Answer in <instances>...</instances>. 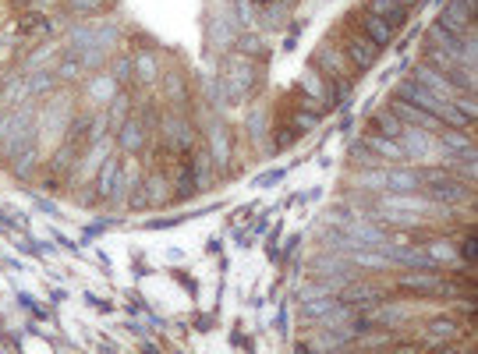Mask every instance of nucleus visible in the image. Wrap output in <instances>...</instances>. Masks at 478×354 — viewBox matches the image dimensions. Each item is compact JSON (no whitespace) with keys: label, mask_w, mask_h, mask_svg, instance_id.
Wrapping results in <instances>:
<instances>
[{"label":"nucleus","mask_w":478,"mask_h":354,"mask_svg":"<svg viewBox=\"0 0 478 354\" xmlns=\"http://www.w3.org/2000/svg\"><path fill=\"white\" fill-rule=\"evenodd\" d=\"M429 195L439 199V202H450V206H464V202L474 199L471 184H460L457 174H446V177H439V181H429Z\"/></svg>","instance_id":"f257e3e1"},{"label":"nucleus","mask_w":478,"mask_h":354,"mask_svg":"<svg viewBox=\"0 0 478 354\" xmlns=\"http://www.w3.org/2000/svg\"><path fill=\"white\" fill-rule=\"evenodd\" d=\"M223 71H227V85H230V96L234 100H241L256 85V71H252V64L245 57H230Z\"/></svg>","instance_id":"f03ea898"},{"label":"nucleus","mask_w":478,"mask_h":354,"mask_svg":"<svg viewBox=\"0 0 478 354\" xmlns=\"http://www.w3.org/2000/svg\"><path fill=\"white\" fill-rule=\"evenodd\" d=\"M414 78H418V82H425V89H429V93H436L439 100L453 103V96H457V85H453V82H450L443 71H436V68H429V64H418Z\"/></svg>","instance_id":"7ed1b4c3"},{"label":"nucleus","mask_w":478,"mask_h":354,"mask_svg":"<svg viewBox=\"0 0 478 354\" xmlns=\"http://www.w3.org/2000/svg\"><path fill=\"white\" fill-rule=\"evenodd\" d=\"M393 114H397V121H411V124H418V128H429V131L443 128V121H439V117L425 114L422 107H414V103H407V100H400V96H393Z\"/></svg>","instance_id":"20e7f679"},{"label":"nucleus","mask_w":478,"mask_h":354,"mask_svg":"<svg viewBox=\"0 0 478 354\" xmlns=\"http://www.w3.org/2000/svg\"><path fill=\"white\" fill-rule=\"evenodd\" d=\"M344 57H351V64L365 71V68H372V64H376V47H372L365 36H351V40H347V47H344Z\"/></svg>","instance_id":"39448f33"},{"label":"nucleus","mask_w":478,"mask_h":354,"mask_svg":"<svg viewBox=\"0 0 478 354\" xmlns=\"http://www.w3.org/2000/svg\"><path fill=\"white\" fill-rule=\"evenodd\" d=\"M369 8H372L369 15L383 18V22H386L390 29H400V25L407 22V8H404V4H397V0H372Z\"/></svg>","instance_id":"423d86ee"},{"label":"nucleus","mask_w":478,"mask_h":354,"mask_svg":"<svg viewBox=\"0 0 478 354\" xmlns=\"http://www.w3.org/2000/svg\"><path fill=\"white\" fill-rule=\"evenodd\" d=\"M362 29H365L362 36H365V40H369V43H372L376 50H379V47H390V40H393V29H390V25H386L383 18H376V15H369Z\"/></svg>","instance_id":"0eeeda50"},{"label":"nucleus","mask_w":478,"mask_h":354,"mask_svg":"<svg viewBox=\"0 0 478 354\" xmlns=\"http://www.w3.org/2000/svg\"><path fill=\"white\" fill-rule=\"evenodd\" d=\"M142 138H145L142 121H128V124L121 128V146H124V149H138V146H142Z\"/></svg>","instance_id":"6e6552de"},{"label":"nucleus","mask_w":478,"mask_h":354,"mask_svg":"<svg viewBox=\"0 0 478 354\" xmlns=\"http://www.w3.org/2000/svg\"><path fill=\"white\" fill-rule=\"evenodd\" d=\"M316 64H319L323 71H330L333 78H340V68H344V57H337V54H333L330 47H323V50H319V57H316Z\"/></svg>","instance_id":"1a4fd4ad"},{"label":"nucleus","mask_w":478,"mask_h":354,"mask_svg":"<svg viewBox=\"0 0 478 354\" xmlns=\"http://www.w3.org/2000/svg\"><path fill=\"white\" fill-rule=\"evenodd\" d=\"M117 170H121V167H117L114 160H107V163H103V174H100V195H110V191H114V184H117Z\"/></svg>","instance_id":"9d476101"},{"label":"nucleus","mask_w":478,"mask_h":354,"mask_svg":"<svg viewBox=\"0 0 478 354\" xmlns=\"http://www.w3.org/2000/svg\"><path fill=\"white\" fill-rule=\"evenodd\" d=\"M376 128L383 131V138H397L400 128H404V121H397V117H390V114H379V117H376Z\"/></svg>","instance_id":"9b49d317"},{"label":"nucleus","mask_w":478,"mask_h":354,"mask_svg":"<svg viewBox=\"0 0 478 354\" xmlns=\"http://www.w3.org/2000/svg\"><path fill=\"white\" fill-rule=\"evenodd\" d=\"M344 301H379V290L376 287H351V290H344Z\"/></svg>","instance_id":"f8f14e48"},{"label":"nucleus","mask_w":478,"mask_h":354,"mask_svg":"<svg viewBox=\"0 0 478 354\" xmlns=\"http://www.w3.org/2000/svg\"><path fill=\"white\" fill-rule=\"evenodd\" d=\"M135 68H138V78H142V82H153V78H156V61H153L149 54H145V57H138V61H135Z\"/></svg>","instance_id":"ddd939ff"},{"label":"nucleus","mask_w":478,"mask_h":354,"mask_svg":"<svg viewBox=\"0 0 478 354\" xmlns=\"http://www.w3.org/2000/svg\"><path fill=\"white\" fill-rule=\"evenodd\" d=\"M18 29H22V33H43V29H47V18H43V15H25V18L18 22Z\"/></svg>","instance_id":"4468645a"},{"label":"nucleus","mask_w":478,"mask_h":354,"mask_svg":"<svg viewBox=\"0 0 478 354\" xmlns=\"http://www.w3.org/2000/svg\"><path fill=\"white\" fill-rule=\"evenodd\" d=\"M474 252H478V244H474V234H467V237H464V244H460V259H464L467 266H474V259H478Z\"/></svg>","instance_id":"2eb2a0df"},{"label":"nucleus","mask_w":478,"mask_h":354,"mask_svg":"<svg viewBox=\"0 0 478 354\" xmlns=\"http://www.w3.org/2000/svg\"><path fill=\"white\" fill-rule=\"evenodd\" d=\"M390 184H393V188H414V184H418V177L400 170V174H390Z\"/></svg>","instance_id":"dca6fc26"},{"label":"nucleus","mask_w":478,"mask_h":354,"mask_svg":"<svg viewBox=\"0 0 478 354\" xmlns=\"http://www.w3.org/2000/svg\"><path fill=\"white\" fill-rule=\"evenodd\" d=\"M429 329H432V333H443V336H457V326H453V322H439V319H436V322H429Z\"/></svg>","instance_id":"f3484780"},{"label":"nucleus","mask_w":478,"mask_h":354,"mask_svg":"<svg viewBox=\"0 0 478 354\" xmlns=\"http://www.w3.org/2000/svg\"><path fill=\"white\" fill-rule=\"evenodd\" d=\"M312 124H316V114H298L294 117V131H309Z\"/></svg>","instance_id":"a211bd4d"},{"label":"nucleus","mask_w":478,"mask_h":354,"mask_svg":"<svg viewBox=\"0 0 478 354\" xmlns=\"http://www.w3.org/2000/svg\"><path fill=\"white\" fill-rule=\"evenodd\" d=\"M100 0H71V11H96Z\"/></svg>","instance_id":"6ab92c4d"},{"label":"nucleus","mask_w":478,"mask_h":354,"mask_svg":"<svg viewBox=\"0 0 478 354\" xmlns=\"http://www.w3.org/2000/svg\"><path fill=\"white\" fill-rule=\"evenodd\" d=\"M460 4H464V11H467L471 18H478V0H460Z\"/></svg>","instance_id":"aec40b11"},{"label":"nucleus","mask_w":478,"mask_h":354,"mask_svg":"<svg viewBox=\"0 0 478 354\" xmlns=\"http://www.w3.org/2000/svg\"><path fill=\"white\" fill-rule=\"evenodd\" d=\"M252 4H256V8H266V11H270V8L277 4V0H252Z\"/></svg>","instance_id":"412c9836"},{"label":"nucleus","mask_w":478,"mask_h":354,"mask_svg":"<svg viewBox=\"0 0 478 354\" xmlns=\"http://www.w3.org/2000/svg\"><path fill=\"white\" fill-rule=\"evenodd\" d=\"M18 4H22V0H18Z\"/></svg>","instance_id":"4be33fe9"}]
</instances>
